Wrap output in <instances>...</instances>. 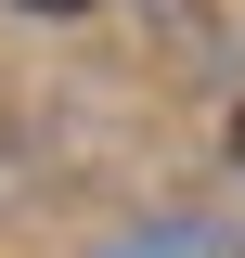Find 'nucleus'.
<instances>
[{"label": "nucleus", "mask_w": 245, "mask_h": 258, "mask_svg": "<svg viewBox=\"0 0 245 258\" xmlns=\"http://www.w3.org/2000/svg\"><path fill=\"white\" fill-rule=\"evenodd\" d=\"M232 168H245V116H232Z\"/></svg>", "instance_id": "2"}, {"label": "nucleus", "mask_w": 245, "mask_h": 258, "mask_svg": "<svg viewBox=\"0 0 245 258\" xmlns=\"http://www.w3.org/2000/svg\"><path fill=\"white\" fill-rule=\"evenodd\" d=\"M13 13H91V0H13Z\"/></svg>", "instance_id": "1"}]
</instances>
